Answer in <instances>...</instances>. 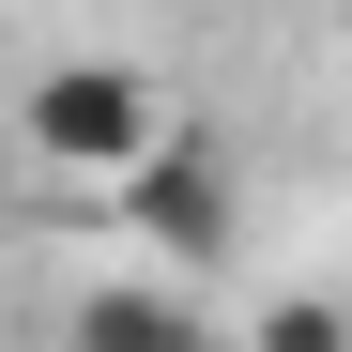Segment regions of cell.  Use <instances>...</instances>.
<instances>
[{"label": "cell", "instance_id": "cell-1", "mask_svg": "<svg viewBox=\"0 0 352 352\" xmlns=\"http://www.w3.org/2000/svg\"><path fill=\"white\" fill-rule=\"evenodd\" d=\"M184 123V107H168V77L153 62H107V46H77V62H31V92H16V153L31 168H62V184H123V168Z\"/></svg>", "mask_w": 352, "mask_h": 352}, {"label": "cell", "instance_id": "cell-2", "mask_svg": "<svg viewBox=\"0 0 352 352\" xmlns=\"http://www.w3.org/2000/svg\"><path fill=\"white\" fill-rule=\"evenodd\" d=\"M107 214H123L153 261H184V276H199V261H230V153H214L199 123H168L123 184H107Z\"/></svg>", "mask_w": 352, "mask_h": 352}, {"label": "cell", "instance_id": "cell-3", "mask_svg": "<svg viewBox=\"0 0 352 352\" xmlns=\"http://www.w3.org/2000/svg\"><path fill=\"white\" fill-rule=\"evenodd\" d=\"M199 322H214V307H199L184 276H107V291H77V307H62V337H92V352H138V337L184 352Z\"/></svg>", "mask_w": 352, "mask_h": 352}]
</instances>
